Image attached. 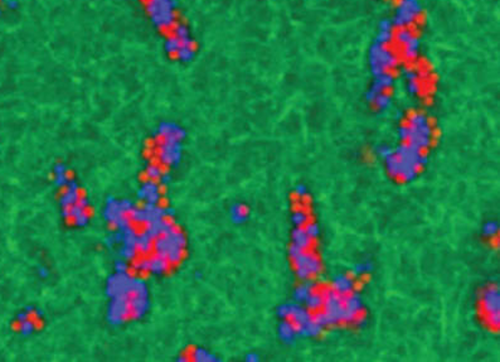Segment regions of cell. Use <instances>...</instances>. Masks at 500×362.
Segmentation results:
<instances>
[{
	"label": "cell",
	"mask_w": 500,
	"mask_h": 362,
	"mask_svg": "<svg viewBox=\"0 0 500 362\" xmlns=\"http://www.w3.org/2000/svg\"><path fill=\"white\" fill-rule=\"evenodd\" d=\"M373 270V264L369 260L357 263L351 269V275L353 276H363Z\"/></svg>",
	"instance_id": "obj_22"
},
{
	"label": "cell",
	"mask_w": 500,
	"mask_h": 362,
	"mask_svg": "<svg viewBox=\"0 0 500 362\" xmlns=\"http://www.w3.org/2000/svg\"><path fill=\"white\" fill-rule=\"evenodd\" d=\"M296 328H298V333L300 337H308V338L317 337V336L322 332V328L316 323L314 317L310 319V321L301 324V326L296 327Z\"/></svg>",
	"instance_id": "obj_17"
},
{
	"label": "cell",
	"mask_w": 500,
	"mask_h": 362,
	"mask_svg": "<svg viewBox=\"0 0 500 362\" xmlns=\"http://www.w3.org/2000/svg\"><path fill=\"white\" fill-rule=\"evenodd\" d=\"M291 221L295 225V227H304L310 221V215H309V212L305 208H298V210H295L292 212Z\"/></svg>",
	"instance_id": "obj_20"
},
{
	"label": "cell",
	"mask_w": 500,
	"mask_h": 362,
	"mask_svg": "<svg viewBox=\"0 0 500 362\" xmlns=\"http://www.w3.org/2000/svg\"><path fill=\"white\" fill-rule=\"evenodd\" d=\"M374 153L378 155V157L382 158V159H386V158L390 157V155L393 153V148L387 144H379L374 149Z\"/></svg>",
	"instance_id": "obj_26"
},
{
	"label": "cell",
	"mask_w": 500,
	"mask_h": 362,
	"mask_svg": "<svg viewBox=\"0 0 500 362\" xmlns=\"http://www.w3.org/2000/svg\"><path fill=\"white\" fill-rule=\"evenodd\" d=\"M277 333H279L280 340L284 343H287V345L295 342L296 338L299 337L298 328L289 319H282L281 323L279 324V328H277Z\"/></svg>",
	"instance_id": "obj_14"
},
{
	"label": "cell",
	"mask_w": 500,
	"mask_h": 362,
	"mask_svg": "<svg viewBox=\"0 0 500 362\" xmlns=\"http://www.w3.org/2000/svg\"><path fill=\"white\" fill-rule=\"evenodd\" d=\"M368 66L373 76L392 72L398 66V58L390 44L373 39L368 49Z\"/></svg>",
	"instance_id": "obj_2"
},
{
	"label": "cell",
	"mask_w": 500,
	"mask_h": 362,
	"mask_svg": "<svg viewBox=\"0 0 500 362\" xmlns=\"http://www.w3.org/2000/svg\"><path fill=\"white\" fill-rule=\"evenodd\" d=\"M291 240H292L293 246L301 250H310L314 244V240L309 236L304 227H295L292 235H291Z\"/></svg>",
	"instance_id": "obj_15"
},
{
	"label": "cell",
	"mask_w": 500,
	"mask_h": 362,
	"mask_svg": "<svg viewBox=\"0 0 500 362\" xmlns=\"http://www.w3.org/2000/svg\"><path fill=\"white\" fill-rule=\"evenodd\" d=\"M306 309H309L310 312H317L322 308V304H324V298H322V293L321 290H314L308 298H306L305 302Z\"/></svg>",
	"instance_id": "obj_19"
},
{
	"label": "cell",
	"mask_w": 500,
	"mask_h": 362,
	"mask_svg": "<svg viewBox=\"0 0 500 362\" xmlns=\"http://www.w3.org/2000/svg\"><path fill=\"white\" fill-rule=\"evenodd\" d=\"M332 288L340 295H346L356 289V279L349 274H337L332 280Z\"/></svg>",
	"instance_id": "obj_13"
},
{
	"label": "cell",
	"mask_w": 500,
	"mask_h": 362,
	"mask_svg": "<svg viewBox=\"0 0 500 362\" xmlns=\"http://www.w3.org/2000/svg\"><path fill=\"white\" fill-rule=\"evenodd\" d=\"M364 303L361 294L351 292L343 297V317L342 323L354 324V322L363 314Z\"/></svg>",
	"instance_id": "obj_9"
},
{
	"label": "cell",
	"mask_w": 500,
	"mask_h": 362,
	"mask_svg": "<svg viewBox=\"0 0 500 362\" xmlns=\"http://www.w3.org/2000/svg\"><path fill=\"white\" fill-rule=\"evenodd\" d=\"M322 298H324V304L321 311L328 316V318L332 322V326L338 323H342L343 317V297L339 293L335 292L332 287L324 288L321 290Z\"/></svg>",
	"instance_id": "obj_7"
},
{
	"label": "cell",
	"mask_w": 500,
	"mask_h": 362,
	"mask_svg": "<svg viewBox=\"0 0 500 362\" xmlns=\"http://www.w3.org/2000/svg\"><path fill=\"white\" fill-rule=\"evenodd\" d=\"M247 360L248 361H257L258 357H257V355H256V353H250V355H248V357H247Z\"/></svg>",
	"instance_id": "obj_28"
},
{
	"label": "cell",
	"mask_w": 500,
	"mask_h": 362,
	"mask_svg": "<svg viewBox=\"0 0 500 362\" xmlns=\"http://www.w3.org/2000/svg\"><path fill=\"white\" fill-rule=\"evenodd\" d=\"M393 104V97L390 92H383V94H379L372 102L370 105L374 106V109L379 113H386L392 107Z\"/></svg>",
	"instance_id": "obj_18"
},
{
	"label": "cell",
	"mask_w": 500,
	"mask_h": 362,
	"mask_svg": "<svg viewBox=\"0 0 500 362\" xmlns=\"http://www.w3.org/2000/svg\"><path fill=\"white\" fill-rule=\"evenodd\" d=\"M395 39L401 48L402 54L408 61L416 60L421 53V39L411 28H397Z\"/></svg>",
	"instance_id": "obj_6"
},
{
	"label": "cell",
	"mask_w": 500,
	"mask_h": 362,
	"mask_svg": "<svg viewBox=\"0 0 500 362\" xmlns=\"http://www.w3.org/2000/svg\"><path fill=\"white\" fill-rule=\"evenodd\" d=\"M300 305L298 302L292 303H285V304H281L277 309V316L280 317L281 319H290L291 317L293 316L295 311L298 309V307Z\"/></svg>",
	"instance_id": "obj_21"
},
{
	"label": "cell",
	"mask_w": 500,
	"mask_h": 362,
	"mask_svg": "<svg viewBox=\"0 0 500 362\" xmlns=\"http://www.w3.org/2000/svg\"><path fill=\"white\" fill-rule=\"evenodd\" d=\"M316 289L315 284L314 282H311L310 279L309 280H303L300 285L296 287V289L293 290V299L295 302L298 303H304L306 300V298Z\"/></svg>",
	"instance_id": "obj_16"
},
{
	"label": "cell",
	"mask_w": 500,
	"mask_h": 362,
	"mask_svg": "<svg viewBox=\"0 0 500 362\" xmlns=\"http://www.w3.org/2000/svg\"><path fill=\"white\" fill-rule=\"evenodd\" d=\"M499 232V225L496 221H488L485 222V225L483 226V234L484 236L488 237V239H494V237L498 236Z\"/></svg>",
	"instance_id": "obj_24"
},
{
	"label": "cell",
	"mask_w": 500,
	"mask_h": 362,
	"mask_svg": "<svg viewBox=\"0 0 500 362\" xmlns=\"http://www.w3.org/2000/svg\"><path fill=\"white\" fill-rule=\"evenodd\" d=\"M386 168H387L388 174L393 178H398L403 182H412L417 178L419 176V169H416L408 163L404 162L399 157H397L395 152L385 159Z\"/></svg>",
	"instance_id": "obj_8"
},
{
	"label": "cell",
	"mask_w": 500,
	"mask_h": 362,
	"mask_svg": "<svg viewBox=\"0 0 500 362\" xmlns=\"http://www.w3.org/2000/svg\"><path fill=\"white\" fill-rule=\"evenodd\" d=\"M395 82L396 80L392 72H385L373 76L372 83H370V86L366 92L367 101L370 104L379 94L390 92V90H392L393 86H395Z\"/></svg>",
	"instance_id": "obj_11"
},
{
	"label": "cell",
	"mask_w": 500,
	"mask_h": 362,
	"mask_svg": "<svg viewBox=\"0 0 500 362\" xmlns=\"http://www.w3.org/2000/svg\"><path fill=\"white\" fill-rule=\"evenodd\" d=\"M231 215L234 222L241 224L247 218V210H246V207L243 205H234L232 207Z\"/></svg>",
	"instance_id": "obj_23"
},
{
	"label": "cell",
	"mask_w": 500,
	"mask_h": 362,
	"mask_svg": "<svg viewBox=\"0 0 500 362\" xmlns=\"http://www.w3.org/2000/svg\"><path fill=\"white\" fill-rule=\"evenodd\" d=\"M406 124L408 128V139L406 143L423 152L430 149L433 143V126L430 118L423 113H414L407 119Z\"/></svg>",
	"instance_id": "obj_1"
},
{
	"label": "cell",
	"mask_w": 500,
	"mask_h": 362,
	"mask_svg": "<svg viewBox=\"0 0 500 362\" xmlns=\"http://www.w3.org/2000/svg\"><path fill=\"white\" fill-rule=\"evenodd\" d=\"M402 78L404 81V87L409 96H419L422 92V82L425 80L423 73L415 67H404L401 71Z\"/></svg>",
	"instance_id": "obj_12"
},
{
	"label": "cell",
	"mask_w": 500,
	"mask_h": 362,
	"mask_svg": "<svg viewBox=\"0 0 500 362\" xmlns=\"http://www.w3.org/2000/svg\"><path fill=\"white\" fill-rule=\"evenodd\" d=\"M293 193H295V196L298 198L304 200V198L309 194V189L305 184H298V186L295 187V189H293Z\"/></svg>",
	"instance_id": "obj_27"
},
{
	"label": "cell",
	"mask_w": 500,
	"mask_h": 362,
	"mask_svg": "<svg viewBox=\"0 0 500 362\" xmlns=\"http://www.w3.org/2000/svg\"><path fill=\"white\" fill-rule=\"evenodd\" d=\"M304 229H305V231L308 232V235L314 240V241H315L317 237L320 236V232H321L320 231L319 225L316 222H313V221H309V222L304 226Z\"/></svg>",
	"instance_id": "obj_25"
},
{
	"label": "cell",
	"mask_w": 500,
	"mask_h": 362,
	"mask_svg": "<svg viewBox=\"0 0 500 362\" xmlns=\"http://www.w3.org/2000/svg\"><path fill=\"white\" fill-rule=\"evenodd\" d=\"M393 152H395L397 157L403 159L404 162L408 163L412 167L419 169V171L425 167L428 162L427 155L423 153V150L414 147L409 143H401L396 149H393Z\"/></svg>",
	"instance_id": "obj_10"
},
{
	"label": "cell",
	"mask_w": 500,
	"mask_h": 362,
	"mask_svg": "<svg viewBox=\"0 0 500 362\" xmlns=\"http://www.w3.org/2000/svg\"><path fill=\"white\" fill-rule=\"evenodd\" d=\"M289 254L299 279L309 280L319 275L322 264L316 253L311 250H301L291 245Z\"/></svg>",
	"instance_id": "obj_3"
},
{
	"label": "cell",
	"mask_w": 500,
	"mask_h": 362,
	"mask_svg": "<svg viewBox=\"0 0 500 362\" xmlns=\"http://www.w3.org/2000/svg\"><path fill=\"white\" fill-rule=\"evenodd\" d=\"M422 13L420 0H396L395 13L391 20L396 28H409L417 22Z\"/></svg>",
	"instance_id": "obj_4"
},
{
	"label": "cell",
	"mask_w": 500,
	"mask_h": 362,
	"mask_svg": "<svg viewBox=\"0 0 500 362\" xmlns=\"http://www.w3.org/2000/svg\"><path fill=\"white\" fill-rule=\"evenodd\" d=\"M481 309L485 323L491 328L500 326V292L496 287H488L481 294Z\"/></svg>",
	"instance_id": "obj_5"
}]
</instances>
